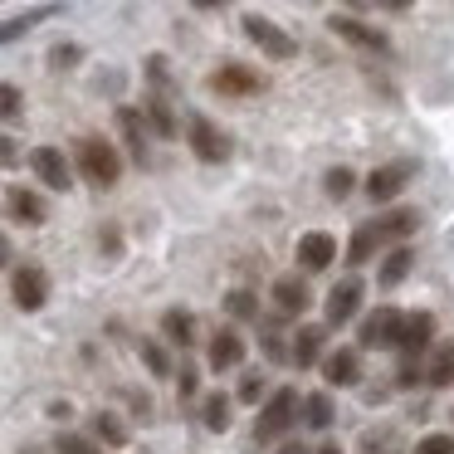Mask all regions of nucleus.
Masks as SVG:
<instances>
[{
	"label": "nucleus",
	"instance_id": "19",
	"mask_svg": "<svg viewBox=\"0 0 454 454\" xmlns=\"http://www.w3.org/2000/svg\"><path fill=\"white\" fill-rule=\"evenodd\" d=\"M118 128H122V137H128L132 157L147 161V132H142V113H137V108H122V113H118Z\"/></svg>",
	"mask_w": 454,
	"mask_h": 454
},
{
	"label": "nucleus",
	"instance_id": "28",
	"mask_svg": "<svg viewBox=\"0 0 454 454\" xmlns=\"http://www.w3.org/2000/svg\"><path fill=\"white\" fill-rule=\"evenodd\" d=\"M20 108H25L20 89L15 83H0V118H20Z\"/></svg>",
	"mask_w": 454,
	"mask_h": 454
},
{
	"label": "nucleus",
	"instance_id": "21",
	"mask_svg": "<svg viewBox=\"0 0 454 454\" xmlns=\"http://www.w3.org/2000/svg\"><path fill=\"white\" fill-rule=\"evenodd\" d=\"M161 333H167L176 347H191V342H196V317L181 313V308H171V313L161 317Z\"/></svg>",
	"mask_w": 454,
	"mask_h": 454
},
{
	"label": "nucleus",
	"instance_id": "31",
	"mask_svg": "<svg viewBox=\"0 0 454 454\" xmlns=\"http://www.w3.org/2000/svg\"><path fill=\"white\" fill-rule=\"evenodd\" d=\"M44 15H50V11H30V15H20V20L0 25V44H5V40H15V35H25V30H30L35 20H44Z\"/></svg>",
	"mask_w": 454,
	"mask_h": 454
},
{
	"label": "nucleus",
	"instance_id": "5",
	"mask_svg": "<svg viewBox=\"0 0 454 454\" xmlns=\"http://www.w3.org/2000/svg\"><path fill=\"white\" fill-rule=\"evenodd\" d=\"M11 294H15V303H20L25 313H40V308L50 303V274L35 269V264L15 269V274H11Z\"/></svg>",
	"mask_w": 454,
	"mask_h": 454
},
{
	"label": "nucleus",
	"instance_id": "35",
	"mask_svg": "<svg viewBox=\"0 0 454 454\" xmlns=\"http://www.w3.org/2000/svg\"><path fill=\"white\" fill-rule=\"evenodd\" d=\"M59 454H103V450H93L89 440H79V434H64V440H59Z\"/></svg>",
	"mask_w": 454,
	"mask_h": 454
},
{
	"label": "nucleus",
	"instance_id": "17",
	"mask_svg": "<svg viewBox=\"0 0 454 454\" xmlns=\"http://www.w3.org/2000/svg\"><path fill=\"white\" fill-rule=\"evenodd\" d=\"M5 206H11V215L20 220V225H44V215H50L44 200L35 196V191H25V186H15L11 196H5Z\"/></svg>",
	"mask_w": 454,
	"mask_h": 454
},
{
	"label": "nucleus",
	"instance_id": "39",
	"mask_svg": "<svg viewBox=\"0 0 454 454\" xmlns=\"http://www.w3.org/2000/svg\"><path fill=\"white\" fill-rule=\"evenodd\" d=\"M181 395H196V366H181Z\"/></svg>",
	"mask_w": 454,
	"mask_h": 454
},
{
	"label": "nucleus",
	"instance_id": "16",
	"mask_svg": "<svg viewBox=\"0 0 454 454\" xmlns=\"http://www.w3.org/2000/svg\"><path fill=\"white\" fill-rule=\"evenodd\" d=\"M245 362V337L235 333V327H225V333H215V342H210V366L215 372H230V366Z\"/></svg>",
	"mask_w": 454,
	"mask_h": 454
},
{
	"label": "nucleus",
	"instance_id": "40",
	"mask_svg": "<svg viewBox=\"0 0 454 454\" xmlns=\"http://www.w3.org/2000/svg\"><path fill=\"white\" fill-rule=\"evenodd\" d=\"M376 5H381V11H395V15H401V11H411L415 0H376Z\"/></svg>",
	"mask_w": 454,
	"mask_h": 454
},
{
	"label": "nucleus",
	"instance_id": "42",
	"mask_svg": "<svg viewBox=\"0 0 454 454\" xmlns=\"http://www.w3.org/2000/svg\"><path fill=\"white\" fill-rule=\"evenodd\" d=\"M191 5H200V11H215V5H225V0H191Z\"/></svg>",
	"mask_w": 454,
	"mask_h": 454
},
{
	"label": "nucleus",
	"instance_id": "1",
	"mask_svg": "<svg viewBox=\"0 0 454 454\" xmlns=\"http://www.w3.org/2000/svg\"><path fill=\"white\" fill-rule=\"evenodd\" d=\"M79 176L89 181V186H98V191H108V186H118V176H122V157H118V147L113 142H103V137H79Z\"/></svg>",
	"mask_w": 454,
	"mask_h": 454
},
{
	"label": "nucleus",
	"instance_id": "20",
	"mask_svg": "<svg viewBox=\"0 0 454 454\" xmlns=\"http://www.w3.org/2000/svg\"><path fill=\"white\" fill-rule=\"evenodd\" d=\"M317 352H323V327H298V337H294V362L298 366H313L317 362Z\"/></svg>",
	"mask_w": 454,
	"mask_h": 454
},
{
	"label": "nucleus",
	"instance_id": "2",
	"mask_svg": "<svg viewBox=\"0 0 454 454\" xmlns=\"http://www.w3.org/2000/svg\"><path fill=\"white\" fill-rule=\"evenodd\" d=\"M294 420H298V391H294V386H284V391H274V395L264 401V411H259L254 440H259V444L278 440L284 430H294Z\"/></svg>",
	"mask_w": 454,
	"mask_h": 454
},
{
	"label": "nucleus",
	"instance_id": "9",
	"mask_svg": "<svg viewBox=\"0 0 454 454\" xmlns=\"http://www.w3.org/2000/svg\"><path fill=\"white\" fill-rule=\"evenodd\" d=\"M30 167H35V176H40L50 191H69L74 186V171H69V161H64L59 147H35Z\"/></svg>",
	"mask_w": 454,
	"mask_h": 454
},
{
	"label": "nucleus",
	"instance_id": "24",
	"mask_svg": "<svg viewBox=\"0 0 454 454\" xmlns=\"http://www.w3.org/2000/svg\"><path fill=\"white\" fill-rule=\"evenodd\" d=\"M376 245H381V235H376V225H362V230L352 235V249H347V264H366Z\"/></svg>",
	"mask_w": 454,
	"mask_h": 454
},
{
	"label": "nucleus",
	"instance_id": "8",
	"mask_svg": "<svg viewBox=\"0 0 454 454\" xmlns=\"http://www.w3.org/2000/svg\"><path fill=\"white\" fill-rule=\"evenodd\" d=\"M415 176V167L411 161H391V167H376L372 176H366V196L376 200V206H381V200H395L405 191V181Z\"/></svg>",
	"mask_w": 454,
	"mask_h": 454
},
{
	"label": "nucleus",
	"instance_id": "13",
	"mask_svg": "<svg viewBox=\"0 0 454 454\" xmlns=\"http://www.w3.org/2000/svg\"><path fill=\"white\" fill-rule=\"evenodd\" d=\"M356 303H362V278H342V284L327 294V323L342 327L347 317L356 313Z\"/></svg>",
	"mask_w": 454,
	"mask_h": 454
},
{
	"label": "nucleus",
	"instance_id": "15",
	"mask_svg": "<svg viewBox=\"0 0 454 454\" xmlns=\"http://www.w3.org/2000/svg\"><path fill=\"white\" fill-rule=\"evenodd\" d=\"M323 376H327V386H356V376H362V356H356L352 347H337V352L323 362Z\"/></svg>",
	"mask_w": 454,
	"mask_h": 454
},
{
	"label": "nucleus",
	"instance_id": "30",
	"mask_svg": "<svg viewBox=\"0 0 454 454\" xmlns=\"http://www.w3.org/2000/svg\"><path fill=\"white\" fill-rule=\"evenodd\" d=\"M415 454H454V434H425L415 440Z\"/></svg>",
	"mask_w": 454,
	"mask_h": 454
},
{
	"label": "nucleus",
	"instance_id": "27",
	"mask_svg": "<svg viewBox=\"0 0 454 454\" xmlns=\"http://www.w3.org/2000/svg\"><path fill=\"white\" fill-rule=\"evenodd\" d=\"M303 411H308L303 420L313 425V430H327V420H333V405H327V395H308Z\"/></svg>",
	"mask_w": 454,
	"mask_h": 454
},
{
	"label": "nucleus",
	"instance_id": "22",
	"mask_svg": "<svg viewBox=\"0 0 454 454\" xmlns=\"http://www.w3.org/2000/svg\"><path fill=\"white\" fill-rule=\"evenodd\" d=\"M376 235H381V245H386V239H405V235H415V215H411V210H391V215L376 220Z\"/></svg>",
	"mask_w": 454,
	"mask_h": 454
},
{
	"label": "nucleus",
	"instance_id": "37",
	"mask_svg": "<svg viewBox=\"0 0 454 454\" xmlns=\"http://www.w3.org/2000/svg\"><path fill=\"white\" fill-rule=\"evenodd\" d=\"M264 395V376H245L239 381V401H259Z\"/></svg>",
	"mask_w": 454,
	"mask_h": 454
},
{
	"label": "nucleus",
	"instance_id": "3",
	"mask_svg": "<svg viewBox=\"0 0 454 454\" xmlns=\"http://www.w3.org/2000/svg\"><path fill=\"white\" fill-rule=\"evenodd\" d=\"M245 35L269 54V59H294V54H298V40H294V35L278 30V25L264 20V15H245Z\"/></svg>",
	"mask_w": 454,
	"mask_h": 454
},
{
	"label": "nucleus",
	"instance_id": "25",
	"mask_svg": "<svg viewBox=\"0 0 454 454\" xmlns=\"http://www.w3.org/2000/svg\"><path fill=\"white\" fill-rule=\"evenodd\" d=\"M405 274H411V249H391V254H386V264H381V284L395 288Z\"/></svg>",
	"mask_w": 454,
	"mask_h": 454
},
{
	"label": "nucleus",
	"instance_id": "18",
	"mask_svg": "<svg viewBox=\"0 0 454 454\" xmlns=\"http://www.w3.org/2000/svg\"><path fill=\"white\" fill-rule=\"evenodd\" d=\"M425 381L430 386H454V342L434 347V356L425 362Z\"/></svg>",
	"mask_w": 454,
	"mask_h": 454
},
{
	"label": "nucleus",
	"instance_id": "4",
	"mask_svg": "<svg viewBox=\"0 0 454 454\" xmlns=\"http://www.w3.org/2000/svg\"><path fill=\"white\" fill-rule=\"evenodd\" d=\"M210 89L225 93V98H249V93H264V74L245 69V64H220L215 74H210Z\"/></svg>",
	"mask_w": 454,
	"mask_h": 454
},
{
	"label": "nucleus",
	"instance_id": "41",
	"mask_svg": "<svg viewBox=\"0 0 454 454\" xmlns=\"http://www.w3.org/2000/svg\"><path fill=\"white\" fill-rule=\"evenodd\" d=\"M5 264H11V239L0 235V269H5Z\"/></svg>",
	"mask_w": 454,
	"mask_h": 454
},
{
	"label": "nucleus",
	"instance_id": "6",
	"mask_svg": "<svg viewBox=\"0 0 454 454\" xmlns=\"http://www.w3.org/2000/svg\"><path fill=\"white\" fill-rule=\"evenodd\" d=\"M401 308H376L372 317L362 323V347L366 352H386V347H395V337H401Z\"/></svg>",
	"mask_w": 454,
	"mask_h": 454
},
{
	"label": "nucleus",
	"instance_id": "11",
	"mask_svg": "<svg viewBox=\"0 0 454 454\" xmlns=\"http://www.w3.org/2000/svg\"><path fill=\"white\" fill-rule=\"evenodd\" d=\"M430 337H434V317L430 313H411V317H401V337H395V347H401L405 356H420L425 347H430Z\"/></svg>",
	"mask_w": 454,
	"mask_h": 454
},
{
	"label": "nucleus",
	"instance_id": "34",
	"mask_svg": "<svg viewBox=\"0 0 454 454\" xmlns=\"http://www.w3.org/2000/svg\"><path fill=\"white\" fill-rule=\"evenodd\" d=\"M362 450H366V454H391V450H395L391 430H381V434H366V440H362Z\"/></svg>",
	"mask_w": 454,
	"mask_h": 454
},
{
	"label": "nucleus",
	"instance_id": "10",
	"mask_svg": "<svg viewBox=\"0 0 454 454\" xmlns=\"http://www.w3.org/2000/svg\"><path fill=\"white\" fill-rule=\"evenodd\" d=\"M333 35H342V40L362 44V50H372V54H386V50H391V40H386L381 30H372V25L352 20V15H333Z\"/></svg>",
	"mask_w": 454,
	"mask_h": 454
},
{
	"label": "nucleus",
	"instance_id": "7",
	"mask_svg": "<svg viewBox=\"0 0 454 454\" xmlns=\"http://www.w3.org/2000/svg\"><path fill=\"white\" fill-rule=\"evenodd\" d=\"M186 137H191V152H196L200 161H225L230 157V137L210 118H191Z\"/></svg>",
	"mask_w": 454,
	"mask_h": 454
},
{
	"label": "nucleus",
	"instance_id": "12",
	"mask_svg": "<svg viewBox=\"0 0 454 454\" xmlns=\"http://www.w3.org/2000/svg\"><path fill=\"white\" fill-rule=\"evenodd\" d=\"M337 259V239L323 235V230H308L303 239H298V264L303 269H327Z\"/></svg>",
	"mask_w": 454,
	"mask_h": 454
},
{
	"label": "nucleus",
	"instance_id": "23",
	"mask_svg": "<svg viewBox=\"0 0 454 454\" xmlns=\"http://www.w3.org/2000/svg\"><path fill=\"white\" fill-rule=\"evenodd\" d=\"M200 420H206V430H230V401H225V395H206V401H200Z\"/></svg>",
	"mask_w": 454,
	"mask_h": 454
},
{
	"label": "nucleus",
	"instance_id": "32",
	"mask_svg": "<svg viewBox=\"0 0 454 454\" xmlns=\"http://www.w3.org/2000/svg\"><path fill=\"white\" fill-rule=\"evenodd\" d=\"M347 191H352V171H347V167L327 171V196H333V200H342Z\"/></svg>",
	"mask_w": 454,
	"mask_h": 454
},
{
	"label": "nucleus",
	"instance_id": "14",
	"mask_svg": "<svg viewBox=\"0 0 454 454\" xmlns=\"http://www.w3.org/2000/svg\"><path fill=\"white\" fill-rule=\"evenodd\" d=\"M313 303V294H308V284L298 274H284V278H274V308L278 313H303V308Z\"/></svg>",
	"mask_w": 454,
	"mask_h": 454
},
{
	"label": "nucleus",
	"instance_id": "44",
	"mask_svg": "<svg viewBox=\"0 0 454 454\" xmlns=\"http://www.w3.org/2000/svg\"><path fill=\"white\" fill-rule=\"evenodd\" d=\"M313 454H342V450H337V444H323V450H313Z\"/></svg>",
	"mask_w": 454,
	"mask_h": 454
},
{
	"label": "nucleus",
	"instance_id": "29",
	"mask_svg": "<svg viewBox=\"0 0 454 454\" xmlns=\"http://www.w3.org/2000/svg\"><path fill=\"white\" fill-rule=\"evenodd\" d=\"M230 313H235V317H259L254 294H249V288H235V294H230Z\"/></svg>",
	"mask_w": 454,
	"mask_h": 454
},
{
	"label": "nucleus",
	"instance_id": "43",
	"mask_svg": "<svg viewBox=\"0 0 454 454\" xmlns=\"http://www.w3.org/2000/svg\"><path fill=\"white\" fill-rule=\"evenodd\" d=\"M278 454H308V450H303V444H284Z\"/></svg>",
	"mask_w": 454,
	"mask_h": 454
},
{
	"label": "nucleus",
	"instance_id": "38",
	"mask_svg": "<svg viewBox=\"0 0 454 454\" xmlns=\"http://www.w3.org/2000/svg\"><path fill=\"white\" fill-rule=\"evenodd\" d=\"M15 161H20V147H15L5 132H0V167H15Z\"/></svg>",
	"mask_w": 454,
	"mask_h": 454
},
{
	"label": "nucleus",
	"instance_id": "33",
	"mask_svg": "<svg viewBox=\"0 0 454 454\" xmlns=\"http://www.w3.org/2000/svg\"><path fill=\"white\" fill-rule=\"evenodd\" d=\"M142 356H147V366H152L157 376H167V372H171V366H167V352H161L157 342H142Z\"/></svg>",
	"mask_w": 454,
	"mask_h": 454
},
{
	"label": "nucleus",
	"instance_id": "26",
	"mask_svg": "<svg viewBox=\"0 0 454 454\" xmlns=\"http://www.w3.org/2000/svg\"><path fill=\"white\" fill-rule=\"evenodd\" d=\"M93 430H98V440L113 444V450H118V444H128V430H122L118 415H98V420H93Z\"/></svg>",
	"mask_w": 454,
	"mask_h": 454
},
{
	"label": "nucleus",
	"instance_id": "36",
	"mask_svg": "<svg viewBox=\"0 0 454 454\" xmlns=\"http://www.w3.org/2000/svg\"><path fill=\"white\" fill-rule=\"evenodd\" d=\"M79 64V44H59L54 50V69H74Z\"/></svg>",
	"mask_w": 454,
	"mask_h": 454
}]
</instances>
